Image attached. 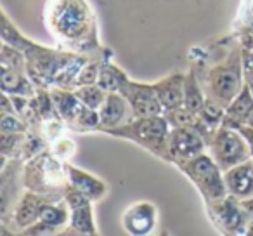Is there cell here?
Returning a JSON list of instances; mask_svg holds the SVG:
<instances>
[{
  "label": "cell",
  "instance_id": "cell-18",
  "mask_svg": "<svg viewBox=\"0 0 253 236\" xmlns=\"http://www.w3.org/2000/svg\"><path fill=\"white\" fill-rule=\"evenodd\" d=\"M64 165H66V174L70 184L77 188L78 191H82L87 198H90L92 201H101L108 196L109 188L102 179L95 177L94 174L87 172V170H82L78 167L71 165L70 162H66Z\"/></svg>",
  "mask_w": 253,
  "mask_h": 236
},
{
  "label": "cell",
  "instance_id": "cell-22",
  "mask_svg": "<svg viewBox=\"0 0 253 236\" xmlns=\"http://www.w3.org/2000/svg\"><path fill=\"white\" fill-rule=\"evenodd\" d=\"M205 99H207V94L201 87L200 78L193 68H189V71L186 73V82H184V106L198 115L200 109L203 108Z\"/></svg>",
  "mask_w": 253,
  "mask_h": 236
},
{
  "label": "cell",
  "instance_id": "cell-25",
  "mask_svg": "<svg viewBox=\"0 0 253 236\" xmlns=\"http://www.w3.org/2000/svg\"><path fill=\"white\" fill-rule=\"evenodd\" d=\"M163 116L167 118L170 127H196L198 122V115L189 111L186 106L170 109V111H163Z\"/></svg>",
  "mask_w": 253,
  "mask_h": 236
},
{
  "label": "cell",
  "instance_id": "cell-9",
  "mask_svg": "<svg viewBox=\"0 0 253 236\" xmlns=\"http://www.w3.org/2000/svg\"><path fill=\"white\" fill-rule=\"evenodd\" d=\"M207 210L215 228L224 235H246L252 222L250 212L238 198L227 194L222 200L207 201Z\"/></svg>",
  "mask_w": 253,
  "mask_h": 236
},
{
  "label": "cell",
  "instance_id": "cell-26",
  "mask_svg": "<svg viewBox=\"0 0 253 236\" xmlns=\"http://www.w3.org/2000/svg\"><path fill=\"white\" fill-rule=\"evenodd\" d=\"M49 149L57 156V158L63 160V162H71V158H73L75 153H77V144H75L70 138L61 134L49 142Z\"/></svg>",
  "mask_w": 253,
  "mask_h": 236
},
{
  "label": "cell",
  "instance_id": "cell-13",
  "mask_svg": "<svg viewBox=\"0 0 253 236\" xmlns=\"http://www.w3.org/2000/svg\"><path fill=\"white\" fill-rule=\"evenodd\" d=\"M68 226H70V207L66 200L64 198L59 201L49 200L43 205L39 221L21 231V235H54Z\"/></svg>",
  "mask_w": 253,
  "mask_h": 236
},
{
  "label": "cell",
  "instance_id": "cell-10",
  "mask_svg": "<svg viewBox=\"0 0 253 236\" xmlns=\"http://www.w3.org/2000/svg\"><path fill=\"white\" fill-rule=\"evenodd\" d=\"M120 94L132 106L135 118L163 115V106L155 89V84H139V82L128 78L120 89Z\"/></svg>",
  "mask_w": 253,
  "mask_h": 236
},
{
  "label": "cell",
  "instance_id": "cell-24",
  "mask_svg": "<svg viewBox=\"0 0 253 236\" xmlns=\"http://www.w3.org/2000/svg\"><path fill=\"white\" fill-rule=\"evenodd\" d=\"M75 94L80 97V101L84 104H87L88 108L99 111V108L102 106V102L108 97V91H104L102 87H99L97 84H90V85H82V87L75 89Z\"/></svg>",
  "mask_w": 253,
  "mask_h": 236
},
{
  "label": "cell",
  "instance_id": "cell-17",
  "mask_svg": "<svg viewBox=\"0 0 253 236\" xmlns=\"http://www.w3.org/2000/svg\"><path fill=\"white\" fill-rule=\"evenodd\" d=\"M224 179L231 196L238 198L239 201L253 198V158L225 170Z\"/></svg>",
  "mask_w": 253,
  "mask_h": 236
},
{
  "label": "cell",
  "instance_id": "cell-12",
  "mask_svg": "<svg viewBox=\"0 0 253 236\" xmlns=\"http://www.w3.org/2000/svg\"><path fill=\"white\" fill-rule=\"evenodd\" d=\"M64 200L70 207V228L80 235H97L90 198L70 184L64 191Z\"/></svg>",
  "mask_w": 253,
  "mask_h": 236
},
{
  "label": "cell",
  "instance_id": "cell-27",
  "mask_svg": "<svg viewBox=\"0 0 253 236\" xmlns=\"http://www.w3.org/2000/svg\"><path fill=\"white\" fill-rule=\"evenodd\" d=\"M243 70H245V84L253 92V47L243 49Z\"/></svg>",
  "mask_w": 253,
  "mask_h": 236
},
{
  "label": "cell",
  "instance_id": "cell-23",
  "mask_svg": "<svg viewBox=\"0 0 253 236\" xmlns=\"http://www.w3.org/2000/svg\"><path fill=\"white\" fill-rule=\"evenodd\" d=\"M126 80H128V77H126L125 71L120 70L115 63H111V59H108L101 66V71H99L97 77V85L108 92H120L122 85Z\"/></svg>",
  "mask_w": 253,
  "mask_h": 236
},
{
  "label": "cell",
  "instance_id": "cell-28",
  "mask_svg": "<svg viewBox=\"0 0 253 236\" xmlns=\"http://www.w3.org/2000/svg\"><path fill=\"white\" fill-rule=\"evenodd\" d=\"M239 132H241L243 136H245V139L248 141L250 148H252V153H253V127H250V125H241V127L238 129Z\"/></svg>",
  "mask_w": 253,
  "mask_h": 236
},
{
  "label": "cell",
  "instance_id": "cell-15",
  "mask_svg": "<svg viewBox=\"0 0 253 236\" xmlns=\"http://www.w3.org/2000/svg\"><path fill=\"white\" fill-rule=\"evenodd\" d=\"M158 210L151 201H135L123 212L122 224L128 235L146 236L155 231Z\"/></svg>",
  "mask_w": 253,
  "mask_h": 236
},
{
  "label": "cell",
  "instance_id": "cell-5",
  "mask_svg": "<svg viewBox=\"0 0 253 236\" xmlns=\"http://www.w3.org/2000/svg\"><path fill=\"white\" fill-rule=\"evenodd\" d=\"M106 134L134 141L135 144L142 146L149 153L160 156L165 162H172L169 149L170 124L163 115L134 118L132 122L122 125V127L109 129V131H106Z\"/></svg>",
  "mask_w": 253,
  "mask_h": 236
},
{
  "label": "cell",
  "instance_id": "cell-3",
  "mask_svg": "<svg viewBox=\"0 0 253 236\" xmlns=\"http://www.w3.org/2000/svg\"><path fill=\"white\" fill-rule=\"evenodd\" d=\"M45 26L61 49L80 54H97V19L87 0H47Z\"/></svg>",
  "mask_w": 253,
  "mask_h": 236
},
{
  "label": "cell",
  "instance_id": "cell-8",
  "mask_svg": "<svg viewBox=\"0 0 253 236\" xmlns=\"http://www.w3.org/2000/svg\"><path fill=\"white\" fill-rule=\"evenodd\" d=\"M208 153L215 158V162L220 165V169L229 170L238 163H243L246 160L253 158L252 148L245 136L238 129L220 125L213 132L211 139L208 141Z\"/></svg>",
  "mask_w": 253,
  "mask_h": 236
},
{
  "label": "cell",
  "instance_id": "cell-21",
  "mask_svg": "<svg viewBox=\"0 0 253 236\" xmlns=\"http://www.w3.org/2000/svg\"><path fill=\"white\" fill-rule=\"evenodd\" d=\"M0 85H2V92L9 95H26V97H33L37 95V85L28 77L26 70H16V68H2V75H0Z\"/></svg>",
  "mask_w": 253,
  "mask_h": 236
},
{
  "label": "cell",
  "instance_id": "cell-1",
  "mask_svg": "<svg viewBox=\"0 0 253 236\" xmlns=\"http://www.w3.org/2000/svg\"><path fill=\"white\" fill-rule=\"evenodd\" d=\"M2 40L18 47L26 57L28 77L37 85V89L52 87L77 89V78L82 66L88 61L92 54H80L66 49H50L26 39L9 19L7 12L2 11Z\"/></svg>",
  "mask_w": 253,
  "mask_h": 236
},
{
  "label": "cell",
  "instance_id": "cell-29",
  "mask_svg": "<svg viewBox=\"0 0 253 236\" xmlns=\"http://www.w3.org/2000/svg\"><path fill=\"white\" fill-rule=\"evenodd\" d=\"M246 125H250V127H253V111H252V115H250V118H248V124Z\"/></svg>",
  "mask_w": 253,
  "mask_h": 236
},
{
  "label": "cell",
  "instance_id": "cell-7",
  "mask_svg": "<svg viewBox=\"0 0 253 236\" xmlns=\"http://www.w3.org/2000/svg\"><path fill=\"white\" fill-rule=\"evenodd\" d=\"M50 95H52L54 106H56L57 113L64 120L66 127L73 132H99V111L88 108L87 104L80 101L75 91L63 87H52L50 89Z\"/></svg>",
  "mask_w": 253,
  "mask_h": 236
},
{
  "label": "cell",
  "instance_id": "cell-20",
  "mask_svg": "<svg viewBox=\"0 0 253 236\" xmlns=\"http://www.w3.org/2000/svg\"><path fill=\"white\" fill-rule=\"evenodd\" d=\"M253 111V92L245 84L238 95L231 101V104L225 108V115L222 125H227L232 129H239L241 125L248 124V118Z\"/></svg>",
  "mask_w": 253,
  "mask_h": 236
},
{
  "label": "cell",
  "instance_id": "cell-19",
  "mask_svg": "<svg viewBox=\"0 0 253 236\" xmlns=\"http://www.w3.org/2000/svg\"><path fill=\"white\" fill-rule=\"evenodd\" d=\"M184 82H186V73L173 71L169 77L155 84L163 111H170V109L184 106Z\"/></svg>",
  "mask_w": 253,
  "mask_h": 236
},
{
  "label": "cell",
  "instance_id": "cell-11",
  "mask_svg": "<svg viewBox=\"0 0 253 236\" xmlns=\"http://www.w3.org/2000/svg\"><path fill=\"white\" fill-rule=\"evenodd\" d=\"M207 148V142L196 127H170L169 149L172 156L170 163L173 165L201 155Z\"/></svg>",
  "mask_w": 253,
  "mask_h": 236
},
{
  "label": "cell",
  "instance_id": "cell-4",
  "mask_svg": "<svg viewBox=\"0 0 253 236\" xmlns=\"http://www.w3.org/2000/svg\"><path fill=\"white\" fill-rule=\"evenodd\" d=\"M66 162L59 160L49 148L40 151L23 165V184L26 189L40 193L54 201L64 198L70 186L66 174Z\"/></svg>",
  "mask_w": 253,
  "mask_h": 236
},
{
  "label": "cell",
  "instance_id": "cell-6",
  "mask_svg": "<svg viewBox=\"0 0 253 236\" xmlns=\"http://www.w3.org/2000/svg\"><path fill=\"white\" fill-rule=\"evenodd\" d=\"M177 169L182 170L187 179L198 188L205 203L222 200L229 194L224 179V170L220 169V165L215 162L210 153L205 151L194 158L177 163Z\"/></svg>",
  "mask_w": 253,
  "mask_h": 236
},
{
  "label": "cell",
  "instance_id": "cell-14",
  "mask_svg": "<svg viewBox=\"0 0 253 236\" xmlns=\"http://www.w3.org/2000/svg\"><path fill=\"white\" fill-rule=\"evenodd\" d=\"M49 200L50 198L28 189L26 193H23L21 196H19L14 210H12V214L9 215V219L4 222V224H11L12 228L19 233L25 231L26 228H30V226L35 224V222L39 221L43 205H45Z\"/></svg>",
  "mask_w": 253,
  "mask_h": 236
},
{
  "label": "cell",
  "instance_id": "cell-16",
  "mask_svg": "<svg viewBox=\"0 0 253 236\" xmlns=\"http://www.w3.org/2000/svg\"><path fill=\"white\" fill-rule=\"evenodd\" d=\"M135 118L134 109L128 104L125 97L120 92H108V97L99 108V132H106L109 129L122 127Z\"/></svg>",
  "mask_w": 253,
  "mask_h": 236
},
{
  "label": "cell",
  "instance_id": "cell-2",
  "mask_svg": "<svg viewBox=\"0 0 253 236\" xmlns=\"http://www.w3.org/2000/svg\"><path fill=\"white\" fill-rule=\"evenodd\" d=\"M200 50L203 56L191 63V68L200 78L207 97L227 108L245 87L241 44L234 37H225L224 40L211 42L210 49Z\"/></svg>",
  "mask_w": 253,
  "mask_h": 236
}]
</instances>
